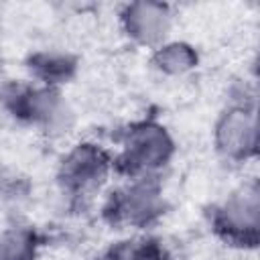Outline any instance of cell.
Masks as SVG:
<instances>
[{"mask_svg": "<svg viewBox=\"0 0 260 260\" xmlns=\"http://www.w3.org/2000/svg\"><path fill=\"white\" fill-rule=\"evenodd\" d=\"M0 100L12 116L49 138H63L77 124L75 110L61 87L16 81L0 91Z\"/></svg>", "mask_w": 260, "mask_h": 260, "instance_id": "cell-1", "label": "cell"}, {"mask_svg": "<svg viewBox=\"0 0 260 260\" xmlns=\"http://www.w3.org/2000/svg\"><path fill=\"white\" fill-rule=\"evenodd\" d=\"M175 152V138L165 124L156 120H136L120 134L114 169L126 179L160 175L173 160Z\"/></svg>", "mask_w": 260, "mask_h": 260, "instance_id": "cell-2", "label": "cell"}, {"mask_svg": "<svg viewBox=\"0 0 260 260\" xmlns=\"http://www.w3.org/2000/svg\"><path fill=\"white\" fill-rule=\"evenodd\" d=\"M167 209L165 187L160 175L130 177L112 191L104 205L106 217L114 225L130 230H146L154 225Z\"/></svg>", "mask_w": 260, "mask_h": 260, "instance_id": "cell-3", "label": "cell"}, {"mask_svg": "<svg viewBox=\"0 0 260 260\" xmlns=\"http://www.w3.org/2000/svg\"><path fill=\"white\" fill-rule=\"evenodd\" d=\"M211 230L225 244L254 250L260 238V189L258 183L246 181L232 189L209 215Z\"/></svg>", "mask_w": 260, "mask_h": 260, "instance_id": "cell-4", "label": "cell"}, {"mask_svg": "<svg viewBox=\"0 0 260 260\" xmlns=\"http://www.w3.org/2000/svg\"><path fill=\"white\" fill-rule=\"evenodd\" d=\"M114 154L93 140L75 142L65 150L57 167V181L63 193L85 199L102 191L114 173Z\"/></svg>", "mask_w": 260, "mask_h": 260, "instance_id": "cell-5", "label": "cell"}, {"mask_svg": "<svg viewBox=\"0 0 260 260\" xmlns=\"http://www.w3.org/2000/svg\"><path fill=\"white\" fill-rule=\"evenodd\" d=\"M215 152L234 165L248 162L258 150V118L256 104L228 102L217 114L211 130Z\"/></svg>", "mask_w": 260, "mask_h": 260, "instance_id": "cell-6", "label": "cell"}, {"mask_svg": "<svg viewBox=\"0 0 260 260\" xmlns=\"http://www.w3.org/2000/svg\"><path fill=\"white\" fill-rule=\"evenodd\" d=\"M118 22L122 32L134 45L152 51L171 39L175 14L173 8L165 2L134 0L120 6Z\"/></svg>", "mask_w": 260, "mask_h": 260, "instance_id": "cell-7", "label": "cell"}, {"mask_svg": "<svg viewBox=\"0 0 260 260\" xmlns=\"http://www.w3.org/2000/svg\"><path fill=\"white\" fill-rule=\"evenodd\" d=\"M26 69L35 83L49 87H63L77 71V59L61 49H39L30 53Z\"/></svg>", "mask_w": 260, "mask_h": 260, "instance_id": "cell-8", "label": "cell"}, {"mask_svg": "<svg viewBox=\"0 0 260 260\" xmlns=\"http://www.w3.org/2000/svg\"><path fill=\"white\" fill-rule=\"evenodd\" d=\"M150 65L165 77H185L199 65L197 49L183 39H169L150 53Z\"/></svg>", "mask_w": 260, "mask_h": 260, "instance_id": "cell-9", "label": "cell"}, {"mask_svg": "<svg viewBox=\"0 0 260 260\" xmlns=\"http://www.w3.org/2000/svg\"><path fill=\"white\" fill-rule=\"evenodd\" d=\"M102 260H171L160 240L146 234H132L112 242Z\"/></svg>", "mask_w": 260, "mask_h": 260, "instance_id": "cell-10", "label": "cell"}, {"mask_svg": "<svg viewBox=\"0 0 260 260\" xmlns=\"http://www.w3.org/2000/svg\"><path fill=\"white\" fill-rule=\"evenodd\" d=\"M41 240L28 225L12 223L0 230V260H37Z\"/></svg>", "mask_w": 260, "mask_h": 260, "instance_id": "cell-11", "label": "cell"}]
</instances>
